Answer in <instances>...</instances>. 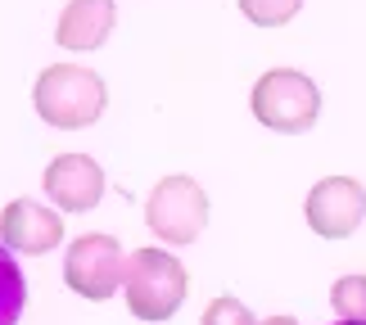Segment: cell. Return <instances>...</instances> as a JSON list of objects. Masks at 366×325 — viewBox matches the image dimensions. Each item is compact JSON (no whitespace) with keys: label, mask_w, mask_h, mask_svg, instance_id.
Here are the masks:
<instances>
[{"label":"cell","mask_w":366,"mask_h":325,"mask_svg":"<svg viewBox=\"0 0 366 325\" xmlns=\"http://www.w3.org/2000/svg\"><path fill=\"white\" fill-rule=\"evenodd\" d=\"M335 325H366V321H335Z\"/></svg>","instance_id":"9a60e30c"},{"label":"cell","mask_w":366,"mask_h":325,"mask_svg":"<svg viewBox=\"0 0 366 325\" xmlns=\"http://www.w3.org/2000/svg\"><path fill=\"white\" fill-rule=\"evenodd\" d=\"M240 5V14L249 23H258V27H285L294 14L303 9V0H235Z\"/></svg>","instance_id":"7c38bea8"},{"label":"cell","mask_w":366,"mask_h":325,"mask_svg":"<svg viewBox=\"0 0 366 325\" xmlns=\"http://www.w3.org/2000/svg\"><path fill=\"white\" fill-rule=\"evenodd\" d=\"M249 109L262 126H272L280 136H303L312 131L317 113H321V91L317 81L299 73V68H272L253 81Z\"/></svg>","instance_id":"3957f363"},{"label":"cell","mask_w":366,"mask_h":325,"mask_svg":"<svg viewBox=\"0 0 366 325\" xmlns=\"http://www.w3.org/2000/svg\"><path fill=\"white\" fill-rule=\"evenodd\" d=\"M145 221L163 244H194L208 226V194L194 176H163L145 199Z\"/></svg>","instance_id":"277c9868"},{"label":"cell","mask_w":366,"mask_h":325,"mask_svg":"<svg viewBox=\"0 0 366 325\" xmlns=\"http://www.w3.org/2000/svg\"><path fill=\"white\" fill-rule=\"evenodd\" d=\"M127 307L140 321H172L177 307L190 294V271L181 266L167 249H136L127 258V280H122Z\"/></svg>","instance_id":"7a4b0ae2"},{"label":"cell","mask_w":366,"mask_h":325,"mask_svg":"<svg viewBox=\"0 0 366 325\" xmlns=\"http://www.w3.org/2000/svg\"><path fill=\"white\" fill-rule=\"evenodd\" d=\"M32 104L41 113L46 126H59V131H81V126H95L100 113L109 104L104 77L91 73L81 64H50L46 73L36 77L32 86Z\"/></svg>","instance_id":"6da1fadb"},{"label":"cell","mask_w":366,"mask_h":325,"mask_svg":"<svg viewBox=\"0 0 366 325\" xmlns=\"http://www.w3.org/2000/svg\"><path fill=\"white\" fill-rule=\"evenodd\" d=\"M262 325H299V321H294V316H267Z\"/></svg>","instance_id":"5bb4252c"},{"label":"cell","mask_w":366,"mask_h":325,"mask_svg":"<svg viewBox=\"0 0 366 325\" xmlns=\"http://www.w3.org/2000/svg\"><path fill=\"white\" fill-rule=\"evenodd\" d=\"M330 307L340 321H366V276H344L330 289Z\"/></svg>","instance_id":"8fae6325"},{"label":"cell","mask_w":366,"mask_h":325,"mask_svg":"<svg viewBox=\"0 0 366 325\" xmlns=\"http://www.w3.org/2000/svg\"><path fill=\"white\" fill-rule=\"evenodd\" d=\"M64 280L73 294H81L91 303L114 299L118 285L127 280V253L118 244V235H104V231L77 235L68 244V258H64Z\"/></svg>","instance_id":"5b68a950"},{"label":"cell","mask_w":366,"mask_h":325,"mask_svg":"<svg viewBox=\"0 0 366 325\" xmlns=\"http://www.w3.org/2000/svg\"><path fill=\"white\" fill-rule=\"evenodd\" d=\"M41 181H46V194L64 213H86L104 194V172L91 154H59L54 163H46V176Z\"/></svg>","instance_id":"ba28073f"},{"label":"cell","mask_w":366,"mask_h":325,"mask_svg":"<svg viewBox=\"0 0 366 325\" xmlns=\"http://www.w3.org/2000/svg\"><path fill=\"white\" fill-rule=\"evenodd\" d=\"M118 23V5L114 0H73L64 14H59V27H54V41H59L64 50H100L109 32H114Z\"/></svg>","instance_id":"9c48e42d"},{"label":"cell","mask_w":366,"mask_h":325,"mask_svg":"<svg viewBox=\"0 0 366 325\" xmlns=\"http://www.w3.org/2000/svg\"><path fill=\"white\" fill-rule=\"evenodd\" d=\"M27 307V280L14 262V249L0 244V325H19Z\"/></svg>","instance_id":"30bf717a"},{"label":"cell","mask_w":366,"mask_h":325,"mask_svg":"<svg viewBox=\"0 0 366 325\" xmlns=\"http://www.w3.org/2000/svg\"><path fill=\"white\" fill-rule=\"evenodd\" d=\"M0 239L14 253H27V258H41V253L64 244V217L50 213L46 204L36 199H14L5 213H0Z\"/></svg>","instance_id":"52a82bcc"},{"label":"cell","mask_w":366,"mask_h":325,"mask_svg":"<svg viewBox=\"0 0 366 325\" xmlns=\"http://www.w3.org/2000/svg\"><path fill=\"white\" fill-rule=\"evenodd\" d=\"M303 213L321 239H348L366 217V190L353 176H326L307 190Z\"/></svg>","instance_id":"8992f818"},{"label":"cell","mask_w":366,"mask_h":325,"mask_svg":"<svg viewBox=\"0 0 366 325\" xmlns=\"http://www.w3.org/2000/svg\"><path fill=\"white\" fill-rule=\"evenodd\" d=\"M199 325H258V321H253V312H249L240 299L217 294V299L204 307V321H199Z\"/></svg>","instance_id":"4fadbf2b"}]
</instances>
